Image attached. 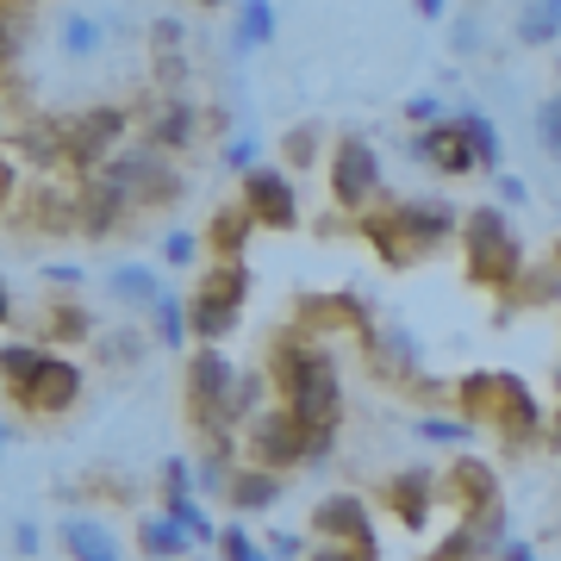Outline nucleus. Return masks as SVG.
<instances>
[{"mask_svg": "<svg viewBox=\"0 0 561 561\" xmlns=\"http://www.w3.org/2000/svg\"><path fill=\"white\" fill-rule=\"evenodd\" d=\"M7 194H13V175H7V162H0V206H7Z\"/></svg>", "mask_w": 561, "mask_h": 561, "instance_id": "53", "label": "nucleus"}, {"mask_svg": "<svg viewBox=\"0 0 561 561\" xmlns=\"http://www.w3.org/2000/svg\"><path fill=\"white\" fill-rule=\"evenodd\" d=\"M238 387L243 375L225 350H194L187 356V419L201 424L213 443L238 431Z\"/></svg>", "mask_w": 561, "mask_h": 561, "instance_id": "4", "label": "nucleus"}, {"mask_svg": "<svg viewBox=\"0 0 561 561\" xmlns=\"http://www.w3.org/2000/svg\"><path fill=\"white\" fill-rule=\"evenodd\" d=\"M106 294H113V300H125V306H144V312H157V300L169 294V287L157 280V268H150V262H119V268L106 275Z\"/></svg>", "mask_w": 561, "mask_h": 561, "instance_id": "21", "label": "nucleus"}, {"mask_svg": "<svg viewBox=\"0 0 561 561\" xmlns=\"http://www.w3.org/2000/svg\"><path fill=\"white\" fill-rule=\"evenodd\" d=\"M331 443L337 437H319V431H306L294 412H268V419L250 424V449H256V461L275 474V468H300V461H319L331 456Z\"/></svg>", "mask_w": 561, "mask_h": 561, "instance_id": "6", "label": "nucleus"}, {"mask_svg": "<svg viewBox=\"0 0 561 561\" xmlns=\"http://www.w3.org/2000/svg\"><path fill=\"white\" fill-rule=\"evenodd\" d=\"M500 561H537V549H530V542H505Z\"/></svg>", "mask_w": 561, "mask_h": 561, "instance_id": "51", "label": "nucleus"}, {"mask_svg": "<svg viewBox=\"0 0 561 561\" xmlns=\"http://www.w3.org/2000/svg\"><path fill=\"white\" fill-rule=\"evenodd\" d=\"M549 437H556V443H561V412H556V424H549Z\"/></svg>", "mask_w": 561, "mask_h": 561, "instance_id": "54", "label": "nucleus"}, {"mask_svg": "<svg viewBox=\"0 0 561 561\" xmlns=\"http://www.w3.org/2000/svg\"><path fill=\"white\" fill-rule=\"evenodd\" d=\"M201 294H219V300L243 306L250 300V268H243V262H213L206 280H201Z\"/></svg>", "mask_w": 561, "mask_h": 561, "instance_id": "33", "label": "nucleus"}, {"mask_svg": "<svg viewBox=\"0 0 561 561\" xmlns=\"http://www.w3.org/2000/svg\"><path fill=\"white\" fill-rule=\"evenodd\" d=\"M125 131H131V113L125 106H88L62 125V144H69V169H81V181L101 175L106 162L125 150Z\"/></svg>", "mask_w": 561, "mask_h": 561, "instance_id": "5", "label": "nucleus"}, {"mask_svg": "<svg viewBox=\"0 0 561 561\" xmlns=\"http://www.w3.org/2000/svg\"><path fill=\"white\" fill-rule=\"evenodd\" d=\"M20 150L38 162V169H57V162H69V144H62V125H57V119H32V125L20 131Z\"/></svg>", "mask_w": 561, "mask_h": 561, "instance_id": "28", "label": "nucleus"}, {"mask_svg": "<svg viewBox=\"0 0 561 561\" xmlns=\"http://www.w3.org/2000/svg\"><path fill=\"white\" fill-rule=\"evenodd\" d=\"M368 368L393 387H419V343L405 324H368Z\"/></svg>", "mask_w": 561, "mask_h": 561, "instance_id": "14", "label": "nucleus"}, {"mask_svg": "<svg viewBox=\"0 0 561 561\" xmlns=\"http://www.w3.org/2000/svg\"><path fill=\"white\" fill-rule=\"evenodd\" d=\"M412 437H424V443H449V449H461V443L474 437V424H468V419H443V412H424V419L412 424Z\"/></svg>", "mask_w": 561, "mask_h": 561, "instance_id": "36", "label": "nucleus"}, {"mask_svg": "<svg viewBox=\"0 0 561 561\" xmlns=\"http://www.w3.org/2000/svg\"><path fill=\"white\" fill-rule=\"evenodd\" d=\"M556 262H561V243H556Z\"/></svg>", "mask_w": 561, "mask_h": 561, "instance_id": "56", "label": "nucleus"}, {"mask_svg": "<svg viewBox=\"0 0 561 561\" xmlns=\"http://www.w3.org/2000/svg\"><path fill=\"white\" fill-rule=\"evenodd\" d=\"M512 32H518V44H556L561 38V0H530V7H518Z\"/></svg>", "mask_w": 561, "mask_h": 561, "instance_id": "27", "label": "nucleus"}, {"mask_svg": "<svg viewBox=\"0 0 561 561\" xmlns=\"http://www.w3.org/2000/svg\"><path fill=\"white\" fill-rule=\"evenodd\" d=\"M312 530H319V542L375 549V518H368V500H356V493H324L312 512Z\"/></svg>", "mask_w": 561, "mask_h": 561, "instance_id": "12", "label": "nucleus"}, {"mask_svg": "<svg viewBox=\"0 0 561 561\" xmlns=\"http://www.w3.org/2000/svg\"><path fill=\"white\" fill-rule=\"evenodd\" d=\"M101 175L119 181L138 213H144V206H169V201L181 194V175L169 169V157H162V150H150V144H125V150L106 162Z\"/></svg>", "mask_w": 561, "mask_h": 561, "instance_id": "7", "label": "nucleus"}, {"mask_svg": "<svg viewBox=\"0 0 561 561\" xmlns=\"http://www.w3.org/2000/svg\"><path fill=\"white\" fill-rule=\"evenodd\" d=\"M268 556L275 561H300V556H312V549H306V537H294V530H275V537H268Z\"/></svg>", "mask_w": 561, "mask_h": 561, "instance_id": "46", "label": "nucleus"}, {"mask_svg": "<svg viewBox=\"0 0 561 561\" xmlns=\"http://www.w3.org/2000/svg\"><path fill=\"white\" fill-rule=\"evenodd\" d=\"M362 231H368V243L381 250V262H393V268H412V262L424 256L419 238L400 225V213H381V219H362Z\"/></svg>", "mask_w": 561, "mask_h": 561, "instance_id": "25", "label": "nucleus"}, {"mask_svg": "<svg viewBox=\"0 0 561 561\" xmlns=\"http://www.w3.org/2000/svg\"><path fill=\"white\" fill-rule=\"evenodd\" d=\"M381 194V150L368 138H337V150H331V201L343 206V213H362V206Z\"/></svg>", "mask_w": 561, "mask_h": 561, "instance_id": "8", "label": "nucleus"}, {"mask_svg": "<svg viewBox=\"0 0 561 561\" xmlns=\"http://www.w3.org/2000/svg\"><path fill=\"white\" fill-rule=\"evenodd\" d=\"M275 32H280V7L275 0H238V7H231V38H238V50L275 44Z\"/></svg>", "mask_w": 561, "mask_h": 561, "instance_id": "18", "label": "nucleus"}, {"mask_svg": "<svg viewBox=\"0 0 561 561\" xmlns=\"http://www.w3.org/2000/svg\"><path fill=\"white\" fill-rule=\"evenodd\" d=\"M201 250H206L201 231H169V238H162V262H175V268H194Z\"/></svg>", "mask_w": 561, "mask_h": 561, "instance_id": "40", "label": "nucleus"}, {"mask_svg": "<svg viewBox=\"0 0 561 561\" xmlns=\"http://www.w3.org/2000/svg\"><path fill=\"white\" fill-rule=\"evenodd\" d=\"M312 150H319V125H300V131L287 138V162L300 169V162H312Z\"/></svg>", "mask_w": 561, "mask_h": 561, "instance_id": "45", "label": "nucleus"}, {"mask_svg": "<svg viewBox=\"0 0 561 561\" xmlns=\"http://www.w3.org/2000/svg\"><path fill=\"white\" fill-rule=\"evenodd\" d=\"M225 169H231V175H250V169H262V162H256V138H231V144H225Z\"/></svg>", "mask_w": 561, "mask_h": 561, "instance_id": "44", "label": "nucleus"}, {"mask_svg": "<svg viewBox=\"0 0 561 561\" xmlns=\"http://www.w3.org/2000/svg\"><path fill=\"white\" fill-rule=\"evenodd\" d=\"M150 319H157V343H162V350H181V343L194 337V324H187V306H181L175 294H162Z\"/></svg>", "mask_w": 561, "mask_h": 561, "instance_id": "35", "label": "nucleus"}, {"mask_svg": "<svg viewBox=\"0 0 561 561\" xmlns=\"http://www.w3.org/2000/svg\"><path fill=\"white\" fill-rule=\"evenodd\" d=\"M456 400H461V419L481 424V431H493V437L505 443H537L549 424H542V405L537 393H530V381H518V375H505V368H486V375H461L456 381Z\"/></svg>", "mask_w": 561, "mask_h": 561, "instance_id": "2", "label": "nucleus"}, {"mask_svg": "<svg viewBox=\"0 0 561 561\" xmlns=\"http://www.w3.org/2000/svg\"><path fill=\"white\" fill-rule=\"evenodd\" d=\"M275 381L287 393V412L306 424V431H319V437H337V419H343V381H337V362L331 350L306 337H275Z\"/></svg>", "mask_w": 561, "mask_h": 561, "instance_id": "1", "label": "nucleus"}, {"mask_svg": "<svg viewBox=\"0 0 561 561\" xmlns=\"http://www.w3.org/2000/svg\"><path fill=\"white\" fill-rule=\"evenodd\" d=\"M13 393H20V405L32 412V419H62V412L81 400V368L62 362V356H44L38 375H32L25 387H13Z\"/></svg>", "mask_w": 561, "mask_h": 561, "instance_id": "10", "label": "nucleus"}, {"mask_svg": "<svg viewBox=\"0 0 561 561\" xmlns=\"http://www.w3.org/2000/svg\"><path fill=\"white\" fill-rule=\"evenodd\" d=\"M238 319H243V306L219 300V294H194V300H187V324H194L201 350H219V343L238 331Z\"/></svg>", "mask_w": 561, "mask_h": 561, "instance_id": "16", "label": "nucleus"}, {"mask_svg": "<svg viewBox=\"0 0 561 561\" xmlns=\"http://www.w3.org/2000/svg\"><path fill=\"white\" fill-rule=\"evenodd\" d=\"M219 561H275V556H268L243 524H225V530H219Z\"/></svg>", "mask_w": 561, "mask_h": 561, "instance_id": "38", "label": "nucleus"}, {"mask_svg": "<svg viewBox=\"0 0 561 561\" xmlns=\"http://www.w3.org/2000/svg\"><path fill=\"white\" fill-rule=\"evenodd\" d=\"M144 131H150V150H187V144L201 138V113H194V101H181V94H157V106L144 113Z\"/></svg>", "mask_w": 561, "mask_h": 561, "instance_id": "15", "label": "nucleus"}, {"mask_svg": "<svg viewBox=\"0 0 561 561\" xmlns=\"http://www.w3.org/2000/svg\"><path fill=\"white\" fill-rule=\"evenodd\" d=\"M431 500H437V474H424V468H405V474H393V481H387V505H393L405 524L431 518Z\"/></svg>", "mask_w": 561, "mask_h": 561, "instance_id": "19", "label": "nucleus"}, {"mask_svg": "<svg viewBox=\"0 0 561 561\" xmlns=\"http://www.w3.org/2000/svg\"><path fill=\"white\" fill-rule=\"evenodd\" d=\"M44 337H57V343H81V337H101V331H94V319H88V312H81V306H50V312H44Z\"/></svg>", "mask_w": 561, "mask_h": 561, "instance_id": "34", "label": "nucleus"}, {"mask_svg": "<svg viewBox=\"0 0 561 561\" xmlns=\"http://www.w3.org/2000/svg\"><path fill=\"white\" fill-rule=\"evenodd\" d=\"M530 125H537V144H542V150H549V157H561V88L537 106V119H530Z\"/></svg>", "mask_w": 561, "mask_h": 561, "instance_id": "39", "label": "nucleus"}, {"mask_svg": "<svg viewBox=\"0 0 561 561\" xmlns=\"http://www.w3.org/2000/svg\"><path fill=\"white\" fill-rule=\"evenodd\" d=\"M250 231H256V219H250V206H219L213 213V225H206V250L219 262H238L243 256V243H250Z\"/></svg>", "mask_w": 561, "mask_h": 561, "instance_id": "22", "label": "nucleus"}, {"mask_svg": "<svg viewBox=\"0 0 561 561\" xmlns=\"http://www.w3.org/2000/svg\"><path fill=\"white\" fill-rule=\"evenodd\" d=\"M280 474H268V468H238L231 481H225V500H231V512H268V505L280 500Z\"/></svg>", "mask_w": 561, "mask_h": 561, "instance_id": "24", "label": "nucleus"}, {"mask_svg": "<svg viewBox=\"0 0 561 561\" xmlns=\"http://www.w3.org/2000/svg\"><path fill=\"white\" fill-rule=\"evenodd\" d=\"M456 119H461V131L474 138V150H481V169H486V175H500V157H505V150H500V125L486 119V113H474V106L456 113Z\"/></svg>", "mask_w": 561, "mask_h": 561, "instance_id": "32", "label": "nucleus"}, {"mask_svg": "<svg viewBox=\"0 0 561 561\" xmlns=\"http://www.w3.org/2000/svg\"><path fill=\"white\" fill-rule=\"evenodd\" d=\"M138 549H144L150 561H194V556H187V549H194V537H187V530H181L169 512H150V518H138Z\"/></svg>", "mask_w": 561, "mask_h": 561, "instance_id": "20", "label": "nucleus"}, {"mask_svg": "<svg viewBox=\"0 0 561 561\" xmlns=\"http://www.w3.org/2000/svg\"><path fill=\"white\" fill-rule=\"evenodd\" d=\"M162 512H169L194 542H219V530H225V524H213V512H206L194 493H162Z\"/></svg>", "mask_w": 561, "mask_h": 561, "instance_id": "29", "label": "nucleus"}, {"mask_svg": "<svg viewBox=\"0 0 561 561\" xmlns=\"http://www.w3.org/2000/svg\"><path fill=\"white\" fill-rule=\"evenodd\" d=\"M243 206H250V219L268 225V231H294V225H300V187H294L287 169H268V162L243 175Z\"/></svg>", "mask_w": 561, "mask_h": 561, "instance_id": "9", "label": "nucleus"}, {"mask_svg": "<svg viewBox=\"0 0 561 561\" xmlns=\"http://www.w3.org/2000/svg\"><path fill=\"white\" fill-rule=\"evenodd\" d=\"M13 319V294H7V280H0V324Z\"/></svg>", "mask_w": 561, "mask_h": 561, "instance_id": "52", "label": "nucleus"}, {"mask_svg": "<svg viewBox=\"0 0 561 561\" xmlns=\"http://www.w3.org/2000/svg\"><path fill=\"white\" fill-rule=\"evenodd\" d=\"M194 561H213V556H194Z\"/></svg>", "mask_w": 561, "mask_h": 561, "instance_id": "57", "label": "nucleus"}, {"mask_svg": "<svg viewBox=\"0 0 561 561\" xmlns=\"http://www.w3.org/2000/svg\"><path fill=\"white\" fill-rule=\"evenodd\" d=\"M38 530H32V524H20V530H13V549H20V556H38Z\"/></svg>", "mask_w": 561, "mask_h": 561, "instance_id": "49", "label": "nucleus"}, {"mask_svg": "<svg viewBox=\"0 0 561 561\" xmlns=\"http://www.w3.org/2000/svg\"><path fill=\"white\" fill-rule=\"evenodd\" d=\"M306 561H375V549H350V542H319Z\"/></svg>", "mask_w": 561, "mask_h": 561, "instance_id": "47", "label": "nucleus"}, {"mask_svg": "<svg viewBox=\"0 0 561 561\" xmlns=\"http://www.w3.org/2000/svg\"><path fill=\"white\" fill-rule=\"evenodd\" d=\"M62 549H69V561H125L119 537L101 518H62Z\"/></svg>", "mask_w": 561, "mask_h": 561, "instance_id": "17", "label": "nucleus"}, {"mask_svg": "<svg viewBox=\"0 0 561 561\" xmlns=\"http://www.w3.org/2000/svg\"><path fill=\"white\" fill-rule=\"evenodd\" d=\"M0 449H7V424H0Z\"/></svg>", "mask_w": 561, "mask_h": 561, "instance_id": "55", "label": "nucleus"}, {"mask_svg": "<svg viewBox=\"0 0 561 561\" xmlns=\"http://www.w3.org/2000/svg\"><path fill=\"white\" fill-rule=\"evenodd\" d=\"M38 362H44L38 343H0V375H7L13 387L32 381V375H38Z\"/></svg>", "mask_w": 561, "mask_h": 561, "instance_id": "37", "label": "nucleus"}, {"mask_svg": "<svg viewBox=\"0 0 561 561\" xmlns=\"http://www.w3.org/2000/svg\"><path fill=\"white\" fill-rule=\"evenodd\" d=\"M461 243H468V275L481 280V287L505 294V287L524 280V243H518V231H512V219H505L500 206H474V213L461 219Z\"/></svg>", "mask_w": 561, "mask_h": 561, "instance_id": "3", "label": "nucleus"}, {"mask_svg": "<svg viewBox=\"0 0 561 561\" xmlns=\"http://www.w3.org/2000/svg\"><path fill=\"white\" fill-rule=\"evenodd\" d=\"M131 213H138V206H131V194H125L119 181H106V175L76 181V219H81L88 238H113Z\"/></svg>", "mask_w": 561, "mask_h": 561, "instance_id": "11", "label": "nucleus"}, {"mask_svg": "<svg viewBox=\"0 0 561 561\" xmlns=\"http://www.w3.org/2000/svg\"><path fill=\"white\" fill-rule=\"evenodd\" d=\"M518 294H524L530 306H549V300L561 294V262H556V268H530V275L518 280Z\"/></svg>", "mask_w": 561, "mask_h": 561, "instance_id": "41", "label": "nucleus"}, {"mask_svg": "<svg viewBox=\"0 0 561 561\" xmlns=\"http://www.w3.org/2000/svg\"><path fill=\"white\" fill-rule=\"evenodd\" d=\"M449 486L468 500V518H474V512H486V505H500V474H493L486 461H474V456H461L456 468H449Z\"/></svg>", "mask_w": 561, "mask_h": 561, "instance_id": "26", "label": "nucleus"}, {"mask_svg": "<svg viewBox=\"0 0 561 561\" xmlns=\"http://www.w3.org/2000/svg\"><path fill=\"white\" fill-rule=\"evenodd\" d=\"M25 25H32V13H25V7H0V81H7L13 69H20Z\"/></svg>", "mask_w": 561, "mask_h": 561, "instance_id": "31", "label": "nucleus"}, {"mask_svg": "<svg viewBox=\"0 0 561 561\" xmlns=\"http://www.w3.org/2000/svg\"><path fill=\"white\" fill-rule=\"evenodd\" d=\"M412 150H419L437 175H481V150H474V138L461 131V119H443V125H431V131H419L412 138Z\"/></svg>", "mask_w": 561, "mask_h": 561, "instance_id": "13", "label": "nucleus"}, {"mask_svg": "<svg viewBox=\"0 0 561 561\" xmlns=\"http://www.w3.org/2000/svg\"><path fill=\"white\" fill-rule=\"evenodd\" d=\"M419 20L437 25V20H449V7H443V0H419Z\"/></svg>", "mask_w": 561, "mask_h": 561, "instance_id": "50", "label": "nucleus"}, {"mask_svg": "<svg viewBox=\"0 0 561 561\" xmlns=\"http://www.w3.org/2000/svg\"><path fill=\"white\" fill-rule=\"evenodd\" d=\"M393 213H400V225L419 238V250H437L443 238H456V225H461L456 213L437 206V201H405V206H393Z\"/></svg>", "mask_w": 561, "mask_h": 561, "instance_id": "23", "label": "nucleus"}, {"mask_svg": "<svg viewBox=\"0 0 561 561\" xmlns=\"http://www.w3.org/2000/svg\"><path fill=\"white\" fill-rule=\"evenodd\" d=\"M94 343H101L106 362H138V356H144V337H138V331H101Z\"/></svg>", "mask_w": 561, "mask_h": 561, "instance_id": "42", "label": "nucleus"}, {"mask_svg": "<svg viewBox=\"0 0 561 561\" xmlns=\"http://www.w3.org/2000/svg\"><path fill=\"white\" fill-rule=\"evenodd\" d=\"M405 119L431 131V125H443V119H449V106H443V94H431V88H424V94H412V101H405Z\"/></svg>", "mask_w": 561, "mask_h": 561, "instance_id": "43", "label": "nucleus"}, {"mask_svg": "<svg viewBox=\"0 0 561 561\" xmlns=\"http://www.w3.org/2000/svg\"><path fill=\"white\" fill-rule=\"evenodd\" d=\"M493 181H500V201H505V206H524V201H530V187H524L518 175H505V169H500Z\"/></svg>", "mask_w": 561, "mask_h": 561, "instance_id": "48", "label": "nucleus"}, {"mask_svg": "<svg viewBox=\"0 0 561 561\" xmlns=\"http://www.w3.org/2000/svg\"><path fill=\"white\" fill-rule=\"evenodd\" d=\"M101 44H106V25L94 20V13H69V20H62V57L88 62Z\"/></svg>", "mask_w": 561, "mask_h": 561, "instance_id": "30", "label": "nucleus"}]
</instances>
